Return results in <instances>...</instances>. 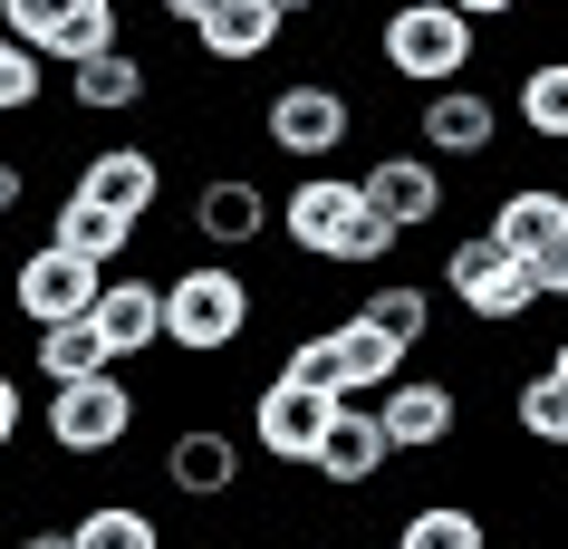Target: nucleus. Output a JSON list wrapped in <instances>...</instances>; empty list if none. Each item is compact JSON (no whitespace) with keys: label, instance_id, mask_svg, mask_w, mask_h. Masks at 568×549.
Segmentation results:
<instances>
[{"label":"nucleus","instance_id":"nucleus-35","mask_svg":"<svg viewBox=\"0 0 568 549\" xmlns=\"http://www.w3.org/2000/svg\"><path fill=\"white\" fill-rule=\"evenodd\" d=\"M20 549H78V530H68V520H39V530H30Z\"/></svg>","mask_w":568,"mask_h":549},{"label":"nucleus","instance_id":"nucleus-11","mask_svg":"<svg viewBox=\"0 0 568 549\" xmlns=\"http://www.w3.org/2000/svg\"><path fill=\"white\" fill-rule=\"evenodd\" d=\"M357 203L405 242V232H434V222H444L453 183H444V164H434L424 145L415 154H366V164H357Z\"/></svg>","mask_w":568,"mask_h":549},{"label":"nucleus","instance_id":"nucleus-10","mask_svg":"<svg viewBox=\"0 0 568 549\" xmlns=\"http://www.w3.org/2000/svg\"><path fill=\"white\" fill-rule=\"evenodd\" d=\"M241 482H251V434H232V425H174L164 434V491L174 501L212 511V501H241Z\"/></svg>","mask_w":568,"mask_h":549},{"label":"nucleus","instance_id":"nucleus-5","mask_svg":"<svg viewBox=\"0 0 568 549\" xmlns=\"http://www.w3.org/2000/svg\"><path fill=\"white\" fill-rule=\"evenodd\" d=\"M444 299H463L473 328H520V318H539V271L491 232H463L444 251Z\"/></svg>","mask_w":568,"mask_h":549},{"label":"nucleus","instance_id":"nucleus-4","mask_svg":"<svg viewBox=\"0 0 568 549\" xmlns=\"http://www.w3.org/2000/svg\"><path fill=\"white\" fill-rule=\"evenodd\" d=\"M261 145L290 154V164H328V154L357 145V96L337 88V78H280V88L261 96Z\"/></svg>","mask_w":568,"mask_h":549},{"label":"nucleus","instance_id":"nucleus-38","mask_svg":"<svg viewBox=\"0 0 568 549\" xmlns=\"http://www.w3.org/2000/svg\"><path fill=\"white\" fill-rule=\"evenodd\" d=\"M473 549H510V540H491V530H481V540H473Z\"/></svg>","mask_w":568,"mask_h":549},{"label":"nucleus","instance_id":"nucleus-22","mask_svg":"<svg viewBox=\"0 0 568 549\" xmlns=\"http://www.w3.org/2000/svg\"><path fill=\"white\" fill-rule=\"evenodd\" d=\"M328 347H337V376H347V396H376V386H395V376L415 366L386 328H376V318H357V308H347V318H328Z\"/></svg>","mask_w":568,"mask_h":549},{"label":"nucleus","instance_id":"nucleus-12","mask_svg":"<svg viewBox=\"0 0 568 549\" xmlns=\"http://www.w3.org/2000/svg\"><path fill=\"white\" fill-rule=\"evenodd\" d=\"M97 289H106V271L78 261V251H59V242H30L20 261H10V318H30V328H49V318H88Z\"/></svg>","mask_w":568,"mask_h":549},{"label":"nucleus","instance_id":"nucleus-26","mask_svg":"<svg viewBox=\"0 0 568 549\" xmlns=\"http://www.w3.org/2000/svg\"><path fill=\"white\" fill-rule=\"evenodd\" d=\"M357 318H376V328L415 357L424 337H434V289H424V279H376V289L357 299Z\"/></svg>","mask_w":568,"mask_h":549},{"label":"nucleus","instance_id":"nucleus-16","mask_svg":"<svg viewBox=\"0 0 568 549\" xmlns=\"http://www.w3.org/2000/svg\"><path fill=\"white\" fill-rule=\"evenodd\" d=\"M357 213V174H328V164H300L290 193H280V242L300 251V261H328V242L347 232Z\"/></svg>","mask_w":568,"mask_h":549},{"label":"nucleus","instance_id":"nucleus-19","mask_svg":"<svg viewBox=\"0 0 568 549\" xmlns=\"http://www.w3.org/2000/svg\"><path fill=\"white\" fill-rule=\"evenodd\" d=\"M280 30H290V20H280L270 0H212L203 20H193V59L203 68H251V59L280 49Z\"/></svg>","mask_w":568,"mask_h":549},{"label":"nucleus","instance_id":"nucleus-39","mask_svg":"<svg viewBox=\"0 0 568 549\" xmlns=\"http://www.w3.org/2000/svg\"><path fill=\"white\" fill-rule=\"evenodd\" d=\"M0 39H10V30H0Z\"/></svg>","mask_w":568,"mask_h":549},{"label":"nucleus","instance_id":"nucleus-31","mask_svg":"<svg viewBox=\"0 0 568 549\" xmlns=\"http://www.w3.org/2000/svg\"><path fill=\"white\" fill-rule=\"evenodd\" d=\"M30 434V396H20V376L0 366V462H10V444Z\"/></svg>","mask_w":568,"mask_h":549},{"label":"nucleus","instance_id":"nucleus-3","mask_svg":"<svg viewBox=\"0 0 568 549\" xmlns=\"http://www.w3.org/2000/svg\"><path fill=\"white\" fill-rule=\"evenodd\" d=\"M135 425H145V396L125 386V366L78 376V386H49V405H39V434H49V454H59V462H106V454H125Z\"/></svg>","mask_w":568,"mask_h":549},{"label":"nucleus","instance_id":"nucleus-13","mask_svg":"<svg viewBox=\"0 0 568 549\" xmlns=\"http://www.w3.org/2000/svg\"><path fill=\"white\" fill-rule=\"evenodd\" d=\"M300 472H308V482H328V491H366V482H386V472H395V444H386V425H376V405H366V396H337L328 434L308 444Z\"/></svg>","mask_w":568,"mask_h":549},{"label":"nucleus","instance_id":"nucleus-27","mask_svg":"<svg viewBox=\"0 0 568 549\" xmlns=\"http://www.w3.org/2000/svg\"><path fill=\"white\" fill-rule=\"evenodd\" d=\"M491 520L473 511V501H415V511L395 520V549H473Z\"/></svg>","mask_w":568,"mask_h":549},{"label":"nucleus","instance_id":"nucleus-37","mask_svg":"<svg viewBox=\"0 0 568 549\" xmlns=\"http://www.w3.org/2000/svg\"><path fill=\"white\" fill-rule=\"evenodd\" d=\"M549 376H559V386H568V337H559V347H549Z\"/></svg>","mask_w":568,"mask_h":549},{"label":"nucleus","instance_id":"nucleus-32","mask_svg":"<svg viewBox=\"0 0 568 549\" xmlns=\"http://www.w3.org/2000/svg\"><path fill=\"white\" fill-rule=\"evenodd\" d=\"M530 271H539V308H568V232H559L549 251H539Z\"/></svg>","mask_w":568,"mask_h":549},{"label":"nucleus","instance_id":"nucleus-40","mask_svg":"<svg viewBox=\"0 0 568 549\" xmlns=\"http://www.w3.org/2000/svg\"><path fill=\"white\" fill-rule=\"evenodd\" d=\"M386 549H395V540H386Z\"/></svg>","mask_w":568,"mask_h":549},{"label":"nucleus","instance_id":"nucleus-9","mask_svg":"<svg viewBox=\"0 0 568 549\" xmlns=\"http://www.w3.org/2000/svg\"><path fill=\"white\" fill-rule=\"evenodd\" d=\"M501 125H510L501 96H481L473 78H453V88H424L415 145L434 154V164H491V154H501Z\"/></svg>","mask_w":568,"mask_h":549},{"label":"nucleus","instance_id":"nucleus-36","mask_svg":"<svg viewBox=\"0 0 568 549\" xmlns=\"http://www.w3.org/2000/svg\"><path fill=\"white\" fill-rule=\"evenodd\" d=\"M154 10H164V20H174V30H193V20H203L212 0H154Z\"/></svg>","mask_w":568,"mask_h":549},{"label":"nucleus","instance_id":"nucleus-15","mask_svg":"<svg viewBox=\"0 0 568 549\" xmlns=\"http://www.w3.org/2000/svg\"><path fill=\"white\" fill-rule=\"evenodd\" d=\"M328 415H337V396H318V386H290V376H270L261 396H251V454L261 462H280V472H300L308 462V444L328 434Z\"/></svg>","mask_w":568,"mask_h":549},{"label":"nucleus","instance_id":"nucleus-25","mask_svg":"<svg viewBox=\"0 0 568 549\" xmlns=\"http://www.w3.org/2000/svg\"><path fill=\"white\" fill-rule=\"evenodd\" d=\"M510 425H520V444H539V454H568V386L549 366H530V376L510 386Z\"/></svg>","mask_w":568,"mask_h":549},{"label":"nucleus","instance_id":"nucleus-20","mask_svg":"<svg viewBox=\"0 0 568 549\" xmlns=\"http://www.w3.org/2000/svg\"><path fill=\"white\" fill-rule=\"evenodd\" d=\"M49 242L78 251V261H97V271H125V251L145 242V222H116L106 203H88V193H59V213H49Z\"/></svg>","mask_w":568,"mask_h":549},{"label":"nucleus","instance_id":"nucleus-33","mask_svg":"<svg viewBox=\"0 0 568 549\" xmlns=\"http://www.w3.org/2000/svg\"><path fill=\"white\" fill-rule=\"evenodd\" d=\"M20 213H30V164L0 154V222H20Z\"/></svg>","mask_w":568,"mask_h":549},{"label":"nucleus","instance_id":"nucleus-34","mask_svg":"<svg viewBox=\"0 0 568 549\" xmlns=\"http://www.w3.org/2000/svg\"><path fill=\"white\" fill-rule=\"evenodd\" d=\"M453 10H463V20H473V30H501V20H520V10H530V0H453Z\"/></svg>","mask_w":568,"mask_h":549},{"label":"nucleus","instance_id":"nucleus-23","mask_svg":"<svg viewBox=\"0 0 568 549\" xmlns=\"http://www.w3.org/2000/svg\"><path fill=\"white\" fill-rule=\"evenodd\" d=\"M106 337H97V318H49V328H30V376L39 386H78V376H106Z\"/></svg>","mask_w":568,"mask_h":549},{"label":"nucleus","instance_id":"nucleus-1","mask_svg":"<svg viewBox=\"0 0 568 549\" xmlns=\"http://www.w3.org/2000/svg\"><path fill=\"white\" fill-rule=\"evenodd\" d=\"M251 318H261V279L241 271V261H183V271H164V347L174 357H232L241 337H251Z\"/></svg>","mask_w":568,"mask_h":549},{"label":"nucleus","instance_id":"nucleus-2","mask_svg":"<svg viewBox=\"0 0 568 549\" xmlns=\"http://www.w3.org/2000/svg\"><path fill=\"white\" fill-rule=\"evenodd\" d=\"M473 59H481V30L453 0H395L376 20V68L405 88H453V78H473Z\"/></svg>","mask_w":568,"mask_h":549},{"label":"nucleus","instance_id":"nucleus-18","mask_svg":"<svg viewBox=\"0 0 568 549\" xmlns=\"http://www.w3.org/2000/svg\"><path fill=\"white\" fill-rule=\"evenodd\" d=\"M97 337H106V357L116 366H135V357H154L164 347V279H145V271H106V289H97Z\"/></svg>","mask_w":568,"mask_h":549},{"label":"nucleus","instance_id":"nucleus-6","mask_svg":"<svg viewBox=\"0 0 568 549\" xmlns=\"http://www.w3.org/2000/svg\"><path fill=\"white\" fill-rule=\"evenodd\" d=\"M376 425H386V444H395V462H424V454H444L453 434H463V376H434V366H405L395 386H376Z\"/></svg>","mask_w":568,"mask_h":549},{"label":"nucleus","instance_id":"nucleus-24","mask_svg":"<svg viewBox=\"0 0 568 549\" xmlns=\"http://www.w3.org/2000/svg\"><path fill=\"white\" fill-rule=\"evenodd\" d=\"M510 116L530 125L539 145H568V49H539V59H520V88H510Z\"/></svg>","mask_w":568,"mask_h":549},{"label":"nucleus","instance_id":"nucleus-8","mask_svg":"<svg viewBox=\"0 0 568 549\" xmlns=\"http://www.w3.org/2000/svg\"><path fill=\"white\" fill-rule=\"evenodd\" d=\"M0 30L20 49H39L49 68H68V59L125 39V0H0Z\"/></svg>","mask_w":568,"mask_h":549},{"label":"nucleus","instance_id":"nucleus-30","mask_svg":"<svg viewBox=\"0 0 568 549\" xmlns=\"http://www.w3.org/2000/svg\"><path fill=\"white\" fill-rule=\"evenodd\" d=\"M270 376H290V386H318V396H347V376H337V347H328V328H308L290 357L270 366Z\"/></svg>","mask_w":568,"mask_h":549},{"label":"nucleus","instance_id":"nucleus-21","mask_svg":"<svg viewBox=\"0 0 568 549\" xmlns=\"http://www.w3.org/2000/svg\"><path fill=\"white\" fill-rule=\"evenodd\" d=\"M481 232H491V242H510L520 261H539V251L568 232V193H559V183H510L501 203H491V222H481Z\"/></svg>","mask_w":568,"mask_h":549},{"label":"nucleus","instance_id":"nucleus-7","mask_svg":"<svg viewBox=\"0 0 568 549\" xmlns=\"http://www.w3.org/2000/svg\"><path fill=\"white\" fill-rule=\"evenodd\" d=\"M183 232H193L212 261H251V251L280 232V203H270L261 174H203L193 203H183Z\"/></svg>","mask_w":568,"mask_h":549},{"label":"nucleus","instance_id":"nucleus-14","mask_svg":"<svg viewBox=\"0 0 568 549\" xmlns=\"http://www.w3.org/2000/svg\"><path fill=\"white\" fill-rule=\"evenodd\" d=\"M68 193L106 203L116 222H154V213H164V154L135 145V135H116V145H88V154H78V183H68Z\"/></svg>","mask_w":568,"mask_h":549},{"label":"nucleus","instance_id":"nucleus-17","mask_svg":"<svg viewBox=\"0 0 568 549\" xmlns=\"http://www.w3.org/2000/svg\"><path fill=\"white\" fill-rule=\"evenodd\" d=\"M154 78H164V68L154 59H135V49H88V59H68V106H78V116H135V106H154Z\"/></svg>","mask_w":568,"mask_h":549},{"label":"nucleus","instance_id":"nucleus-28","mask_svg":"<svg viewBox=\"0 0 568 549\" xmlns=\"http://www.w3.org/2000/svg\"><path fill=\"white\" fill-rule=\"evenodd\" d=\"M68 530H78V549H164V530H154L145 501H88Z\"/></svg>","mask_w":568,"mask_h":549},{"label":"nucleus","instance_id":"nucleus-29","mask_svg":"<svg viewBox=\"0 0 568 549\" xmlns=\"http://www.w3.org/2000/svg\"><path fill=\"white\" fill-rule=\"evenodd\" d=\"M39 106H49V59L0 39V116H39Z\"/></svg>","mask_w":568,"mask_h":549}]
</instances>
